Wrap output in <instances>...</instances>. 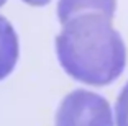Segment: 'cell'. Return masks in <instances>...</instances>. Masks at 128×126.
<instances>
[{"label":"cell","mask_w":128,"mask_h":126,"mask_svg":"<svg viewBox=\"0 0 128 126\" xmlns=\"http://www.w3.org/2000/svg\"><path fill=\"white\" fill-rule=\"evenodd\" d=\"M117 0H59L58 3V18L61 25L76 15L82 13H104L115 16Z\"/></svg>","instance_id":"3"},{"label":"cell","mask_w":128,"mask_h":126,"mask_svg":"<svg viewBox=\"0 0 128 126\" xmlns=\"http://www.w3.org/2000/svg\"><path fill=\"white\" fill-rule=\"evenodd\" d=\"M112 20L104 13H82L62 25L56 38V54L72 79L102 87L122 75L126 48Z\"/></svg>","instance_id":"1"},{"label":"cell","mask_w":128,"mask_h":126,"mask_svg":"<svg viewBox=\"0 0 128 126\" xmlns=\"http://www.w3.org/2000/svg\"><path fill=\"white\" fill-rule=\"evenodd\" d=\"M23 2L28 5H33V7H43V5L49 3V0H23Z\"/></svg>","instance_id":"6"},{"label":"cell","mask_w":128,"mask_h":126,"mask_svg":"<svg viewBox=\"0 0 128 126\" xmlns=\"http://www.w3.org/2000/svg\"><path fill=\"white\" fill-rule=\"evenodd\" d=\"M18 59V38L7 18L0 15V80H4Z\"/></svg>","instance_id":"4"},{"label":"cell","mask_w":128,"mask_h":126,"mask_svg":"<svg viewBox=\"0 0 128 126\" xmlns=\"http://www.w3.org/2000/svg\"><path fill=\"white\" fill-rule=\"evenodd\" d=\"M115 121L117 126H128V82L122 89L115 103Z\"/></svg>","instance_id":"5"},{"label":"cell","mask_w":128,"mask_h":126,"mask_svg":"<svg viewBox=\"0 0 128 126\" xmlns=\"http://www.w3.org/2000/svg\"><path fill=\"white\" fill-rule=\"evenodd\" d=\"M5 2H7V0H0V7H2V5H4Z\"/></svg>","instance_id":"7"},{"label":"cell","mask_w":128,"mask_h":126,"mask_svg":"<svg viewBox=\"0 0 128 126\" xmlns=\"http://www.w3.org/2000/svg\"><path fill=\"white\" fill-rule=\"evenodd\" d=\"M56 126H113V116L104 97L79 89L68 93L61 102Z\"/></svg>","instance_id":"2"}]
</instances>
